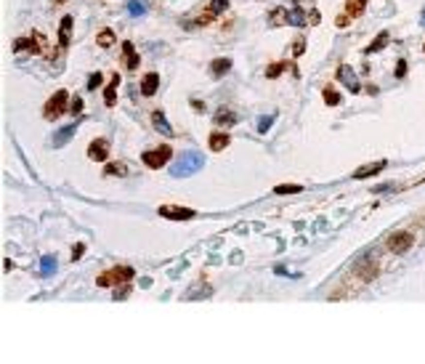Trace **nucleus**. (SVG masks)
<instances>
[{
	"mask_svg": "<svg viewBox=\"0 0 425 364\" xmlns=\"http://www.w3.org/2000/svg\"><path fill=\"white\" fill-rule=\"evenodd\" d=\"M407 75V61H399V67H396V77H404Z\"/></svg>",
	"mask_w": 425,
	"mask_h": 364,
	"instance_id": "nucleus-37",
	"label": "nucleus"
},
{
	"mask_svg": "<svg viewBox=\"0 0 425 364\" xmlns=\"http://www.w3.org/2000/svg\"><path fill=\"white\" fill-rule=\"evenodd\" d=\"M83 250H85V244H83V242H77L75 247H72V258L77 260V258H80V255H83Z\"/></svg>",
	"mask_w": 425,
	"mask_h": 364,
	"instance_id": "nucleus-36",
	"label": "nucleus"
},
{
	"mask_svg": "<svg viewBox=\"0 0 425 364\" xmlns=\"http://www.w3.org/2000/svg\"><path fill=\"white\" fill-rule=\"evenodd\" d=\"M335 75H338V80H343V85H348L351 93H359V90H361V85H359V80H356V75L351 72L348 64H340Z\"/></svg>",
	"mask_w": 425,
	"mask_h": 364,
	"instance_id": "nucleus-8",
	"label": "nucleus"
},
{
	"mask_svg": "<svg viewBox=\"0 0 425 364\" xmlns=\"http://www.w3.org/2000/svg\"><path fill=\"white\" fill-rule=\"evenodd\" d=\"M152 125L157 128V133L173 136V128H170V122L165 120V115H162V112H154V115H152Z\"/></svg>",
	"mask_w": 425,
	"mask_h": 364,
	"instance_id": "nucleus-14",
	"label": "nucleus"
},
{
	"mask_svg": "<svg viewBox=\"0 0 425 364\" xmlns=\"http://www.w3.org/2000/svg\"><path fill=\"white\" fill-rule=\"evenodd\" d=\"M364 5H367V0H348V14L359 16L361 11H364Z\"/></svg>",
	"mask_w": 425,
	"mask_h": 364,
	"instance_id": "nucleus-25",
	"label": "nucleus"
},
{
	"mask_svg": "<svg viewBox=\"0 0 425 364\" xmlns=\"http://www.w3.org/2000/svg\"><path fill=\"white\" fill-rule=\"evenodd\" d=\"M276 194H298V191H303L300 186H295V184H282V186H276Z\"/></svg>",
	"mask_w": 425,
	"mask_h": 364,
	"instance_id": "nucleus-26",
	"label": "nucleus"
},
{
	"mask_svg": "<svg viewBox=\"0 0 425 364\" xmlns=\"http://www.w3.org/2000/svg\"><path fill=\"white\" fill-rule=\"evenodd\" d=\"M128 295H130V282H122L120 287L115 290V300H125Z\"/></svg>",
	"mask_w": 425,
	"mask_h": 364,
	"instance_id": "nucleus-28",
	"label": "nucleus"
},
{
	"mask_svg": "<svg viewBox=\"0 0 425 364\" xmlns=\"http://www.w3.org/2000/svg\"><path fill=\"white\" fill-rule=\"evenodd\" d=\"M229 8V0H210V11L213 14H221V11Z\"/></svg>",
	"mask_w": 425,
	"mask_h": 364,
	"instance_id": "nucleus-30",
	"label": "nucleus"
},
{
	"mask_svg": "<svg viewBox=\"0 0 425 364\" xmlns=\"http://www.w3.org/2000/svg\"><path fill=\"white\" fill-rule=\"evenodd\" d=\"M96 43H99L101 48H109V45L115 43V32H112V30H101L99 37H96Z\"/></svg>",
	"mask_w": 425,
	"mask_h": 364,
	"instance_id": "nucleus-22",
	"label": "nucleus"
},
{
	"mask_svg": "<svg viewBox=\"0 0 425 364\" xmlns=\"http://www.w3.org/2000/svg\"><path fill=\"white\" fill-rule=\"evenodd\" d=\"M157 213H160L162 218H168V221H191L197 215L191 208H178V205H162Z\"/></svg>",
	"mask_w": 425,
	"mask_h": 364,
	"instance_id": "nucleus-5",
	"label": "nucleus"
},
{
	"mask_svg": "<svg viewBox=\"0 0 425 364\" xmlns=\"http://www.w3.org/2000/svg\"><path fill=\"white\" fill-rule=\"evenodd\" d=\"M67 104H69V93H67V90H56V93L45 101L43 117H45V120H59V117L64 115Z\"/></svg>",
	"mask_w": 425,
	"mask_h": 364,
	"instance_id": "nucleus-2",
	"label": "nucleus"
},
{
	"mask_svg": "<svg viewBox=\"0 0 425 364\" xmlns=\"http://www.w3.org/2000/svg\"><path fill=\"white\" fill-rule=\"evenodd\" d=\"M117 85H120V75H112V80L109 85H106V93H104V101H106V106H115L117 104Z\"/></svg>",
	"mask_w": 425,
	"mask_h": 364,
	"instance_id": "nucleus-13",
	"label": "nucleus"
},
{
	"mask_svg": "<svg viewBox=\"0 0 425 364\" xmlns=\"http://www.w3.org/2000/svg\"><path fill=\"white\" fill-rule=\"evenodd\" d=\"M69 109H72V115H83V99L80 96H75V99L69 101Z\"/></svg>",
	"mask_w": 425,
	"mask_h": 364,
	"instance_id": "nucleus-32",
	"label": "nucleus"
},
{
	"mask_svg": "<svg viewBox=\"0 0 425 364\" xmlns=\"http://www.w3.org/2000/svg\"><path fill=\"white\" fill-rule=\"evenodd\" d=\"M271 122H274V117H263V120H260V125H258V130H260V133H266Z\"/></svg>",
	"mask_w": 425,
	"mask_h": 364,
	"instance_id": "nucleus-35",
	"label": "nucleus"
},
{
	"mask_svg": "<svg viewBox=\"0 0 425 364\" xmlns=\"http://www.w3.org/2000/svg\"><path fill=\"white\" fill-rule=\"evenodd\" d=\"M88 157L93 162H106V157H109V141L106 139H93L88 146Z\"/></svg>",
	"mask_w": 425,
	"mask_h": 364,
	"instance_id": "nucleus-7",
	"label": "nucleus"
},
{
	"mask_svg": "<svg viewBox=\"0 0 425 364\" xmlns=\"http://www.w3.org/2000/svg\"><path fill=\"white\" fill-rule=\"evenodd\" d=\"M412 234L409 231H396V234H391L388 237V250L391 253H404V250H409L412 247Z\"/></svg>",
	"mask_w": 425,
	"mask_h": 364,
	"instance_id": "nucleus-6",
	"label": "nucleus"
},
{
	"mask_svg": "<svg viewBox=\"0 0 425 364\" xmlns=\"http://www.w3.org/2000/svg\"><path fill=\"white\" fill-rule=\"evenodd\" d=\"M306 40H295V45H292V51H295V56H300V53H303V51H306V45H303Z\"/></svg>",
	"mask_w": 425,
	"mask_h": 364,
	"instance_id": "nucleus-38",
	"label": "nucleus"
},
{
	"mask_svg": "<svg viewBox=\"0 0 425 364\" xmlns=\"http://www.w3.org/2000/svg\"><path fill=\"white\" fill-rule=\"evenodd\" d=\"M72 21H75L72 16H64V19H61V27H59V43L61 45H67L69 37H72Z\"/></svg>",
	"mask_w": 425,
	"mask_h": 364,
	"instance_id": "nucleus-17",
	"label": "nucleus"
},
{
	"mask_svg": "<svg viewBox=\"0 0 425 364\" xmlns=\"http://www.w3.org/2000/svg\"><path fill=\"white\" fill-rule=\"evenodd\" d=\"M128 11H130L133 16H141V14L146 11V5L141 3V0H128Z\"/></svg>",
	"mask_w": 425,
	"mask_h": 364,
	"instance_id": "nucleus-27",
	"label": "nucleus"
},
{
	"mask_svg": "<svg viewBox=\"0 0 425 364\" xmlns=\"http://www.w3.org/2000/svg\"><path fill=\"white\" fill-rule=\"evenodd\" d=\"M157 85H160V75H157V72H149V75H144V80H141V93L144 96H154Z\"/></svg>",
	"mask_w": 425,
	"mask_h": 364,
	"instance_id": "nucleus-12",
	"label": "nucleus"
},
{
	"mask_svg": "<svg viewBox=\"0 0 425 364\" xmlns=\"http://www.w3.org/2000/svg\"><path fill=\"white\" fill-rule=\"evenodd\" d=\"M287 24H306L303 11H287Z\"/></svg>",
	"mask_w": 425,
	"mask_h": 364,
	"instance_id": "nucleus-24",
	"label": "nucleus"
},
{
	"mask_svg": "<svg viewBox=\"0 0 425 364\" xmlns=\"http://www.w3.org/2000/svg\"><path fill=\"white\" fill-rule=\"evenodd\" d=\"M229 69H231V61H229V59H215V61H213V67H210V72H213L215 77L226 75Z\"/></svg>",
	"mask_w": 425,
	"mask_h": 364,
	"instance_id": "nucleus-19",
	"label": "nucleus"
},
{
	"mask_svg": "<svg viewBox=\"0 0 425 364\" xmlns=\"http://www.w3.org/2000/svg\"><path fill=\"white\" fill-rule=\"evenodd\" d=\"M324 101L330 106H335V104H340V93H335L332 88H324Z\"/></svg>",
	"mask_w": 425,
	"mask_h": 364,
	"instance_id": "nucleus-29",
	"label": "nucleus"
},
{
	"mask_svg": "<svg viewBox=\"0 0 425 364\" xmlns=\"http://www.w3.org/2000/svg\"><path fill=\"white\" fill-rule=\"evenodd\" d=\"M128 165L125 162H109V165H106V173H109V175H125L128 173Z\"/></svg>",
	"mask_w": 425,
	"mask_h": 364,
	"instance_id": "nucleus-23",
	"label": "nucleus"
},
{
	"mask_svg": "<svg viewBox=\"0 0 425 364\" xmlns=\"http://www.w3.org/2000/svg\"><path fill=\"white\" fill-rule=\"evenodd\" d=\"M237 120H239V117H237L231 109H226V106L215 112V125H218V128H234Z\"/></svg>",
	"mask_w": 425,
	"mask_h": 364,
	"instance_id": "nucleus-10",
	"label": "nucleus"
},
{
	"mask_svg": "<svg viewBox=\"0 0 425 364\" xmlns=\"http://www.w3.org/2000/svg\"><path fill=\"white\" fill-rule=\"evenodd\" d=\"M75 130H77V122H75V125H67V128H61L59 133L53 136V146H56V149H59V146H64L67 141L75 136Z\"/></svg>",
	"mask_w": 425,
	"mask_h": 364,
	"instance_id": "nucleus-16",
	"label": "nucleus"
},
{
	"mask_svg": "<svg viewBox=\"0 0 425 364\" xmlns=\"http://www.w3.org/2000/svg\"><path fill=\"white\" fill-rule=\"evenodd\" d=\"M308 24H319V19H322V14H319V11H311V14H308Z\"/></svg>",
	"mask_w": 425,
	"mask_h": 364,
	"instance_id": "nucleus-39",
	"label": "nucleus"
},
{
	"mask_svg": "<svg viewBox=\"0 0 425 364\" xmlns=\"http://www.w3.org/2000/svg\"><path fill=\"white\" fill-rule=\"evenodd\" d=\"M385 45H388V32H380V35L372 40V45H367V53H375V51L385 48Z\"/></svg>",
	"mask_w": 425,
	"mask_h": 364,
	"instance_id": "nucleus-20",
	"label": "nucleus"
},
{
	"mask_svg": "<svg viewBox=\"0 0 425 364\" xmlns=\"http://www.w3.org/2000/svg\"><path fill=\"white\" fill-rule=\"evenodd\" d=\"M282 72H285V64H274V67L266 69V77H276V75H282Z\"/></svg>",
	"mask_w": 425,
	"mask_h": 364,
	"instance_id": "nucleus-34",
	"label": "nucleus"
},
{
	"mask_svg": "<svg viewBox=\"0 0 425 364\" xmlns=\"http://www.w3.org/2000/svg\"><path fill=\"white\" fill-rule=\"evenodd\" d=\"M136 277V271L130 269V266H115V269L104 271V274L96 279V284L99 287H112V284H122V282H130Z\"/></svg>",
	"mask_w": 425,
	"mask_h": 364,
	"instance_id": "nucleus-3",
	"label": "nucleus"
},
{
	"mask_svg": "<svg viewBox=\"0 0 425 364\" xmlns=\"http://www.w3.org/2000/svg\"><path fill=\"white\" fill-rule=\"evenodd\" d=\"M207 144H210V149H213V152H223L226 146L231 144V136H229V133H213Z\"/></svg>",
	"mask_w": 425,
	"mask_h": 364,
	"instance_id": "nucleus-15",
	"label": "nucleus"
},
{
	"mask_svg": "<svg viewBox=\"0 0 425 364\" xmlns=\"http://www.w3.org/2000/svg\"><path fill=\"white\" fill-rule=\"evenodd\" d=\"M101 80H104V77H101V72H93V75H90V80H88V90H96L101 85Z\"/></svg>",
	"mask_w": 425,
	"mask_h": 364,
	"instance_id": "nucleus-33",
	"label": "nucleus"
},
{
	"mask_svg": "<svg viewBox=\"0 0 425 364\" xmlns=\"http://www.w3.org/2000/svg\"><path fill=\"white\" fill-rule=\"evenodd\" d=\"M345 24H348V16H345V14L338 16V27H345Z\"/></svg>",
	"mask_w": 425,
	"mask_h": 364,
	"instance_id": "nucleus-40",
	"label": "nucleus"
},
{
	"mask_svg": "<svg viewBox=\"0 0 425 364\" xmlns=\"http://www.w3.org/2000/svg\"><path fill=\"white\" fill-rule=\"evenodd\" d=\"M385 160H377V162H370V165H361L359 170L354 173V178H370V175H375V173H380V170L385 168Z\"/></svg>",
	"mask_w": 425,
	"mask_h": 364,
	"instance_id": "nucleus-11",
	"label": "nucleus"
},
{
	"mask_svg": "<svg viewBox=\"0 0 425 364\" xmlns=\"http://www.w3.org/2000/svg\"><path fill=\"white\" fill-rule=\"evenodd\" d=\"M56 3H67V0H56Z\"/></svg>",
	"mask_w": 425,
	"mask_h": 364,
	"instance_id": "nucleus-41",
	"label": "nucleus"
},
{
	"mask_svg": "<svg viewBox=\"0 0 425 364\" xmlns=\"http://www.w3.org/2000/svg\"><path fill=\"white\" fill-rule=\"evenodd\" d=\"M285 19H287V11H282V8L271 14V24H287Z\"/></svg>",
	"mask_w": 425,
	"mask_h": 364,
	"instance_id": "nucleus-31",
	"label": "nucleus"
},
{
	"mask_svg": "<svg viewBox=\"0 0 425 364\" xmlns=\"http://www.w3.org/2000/svg\"><path fill=\"white\" fill-rule=\"evenodd\" d=\"M170 155H173V149L170 146H157V149H149V152H144L141 155V160H144V165H149V168H162L168 160H170Z\"/></svg>",
	"mask_w": 425,
	"mask_h": 364,
	"instance_id": "nucleus-4",
	"label": "nucleus"
},
{
	"mask_svg": "<svg viewBox=\"0 0 425 364\" xmlns=\"http://www.w3.org/2000/svg\"><path fill=\"white\" fill-rule=\"evenodd\" d=\"M356 271H359V279H364V282H372L377 277V258H364V260H359L356 263Z\"/></svg>",
	"mask_w": 425,
	"mask_h": 364,
	"instance_id": "nucleus-9",
	"label": "nucleus"
},
{
	"mask_svg": "<svg viewBox=\"0 0 425 364\" xmlns=\"http://www.w3.org/2000/svg\"><path fill=\"white\" fill-rule=\"evenodd\" d=\"M122 56H125V61H128V67H130V69H136V67H138V53H136V48H133V43H122Z\"/></svg>",
	"mask_w": 425,
	"mask_h": 364,
	"instance_id": "nucleus-18",
	"label": "nucleus"
},
{
	"mask_svg": "<svg viewBox=\"0 0 425 364\" xmlns=\"http://www.w3.org/2000/svg\"><path fill=\"white\" fill-rule=\"evenodd\" d=\"M40 271H43V277H51L56 271V258L53 255H45V258L40 260Z\"/></svg>",
	"mask_w": 425,
	"mask_h": 364,
	"instance_id": "nucleus-21",
	"label": "nucleus"
},
{
	"mask_svg": "<svg viewBox=\"0 0 425 364\" xmlns=\"http://www.w3.org/2000/svg\"><path fill=\"white\" fill-rule=\"evenodd\" d=\"M202 165H205V157H202L200 152H186V155H181V160L170 168V175H175V178H186V175L202 170Z\"/></svg>",
	"mask_w": 425,
	"mask_h": 364,
	"instance_id": "nucleus-1",
	"label": "nucleus"
}]
</instances>
